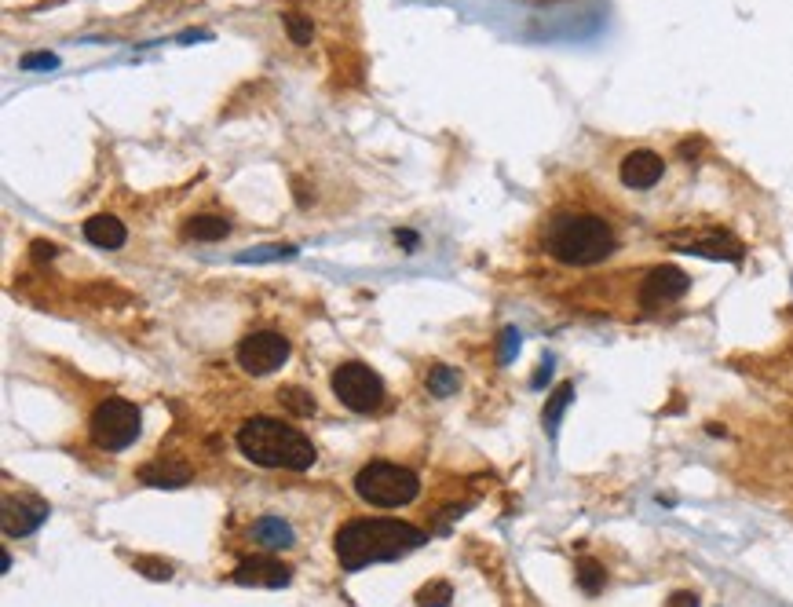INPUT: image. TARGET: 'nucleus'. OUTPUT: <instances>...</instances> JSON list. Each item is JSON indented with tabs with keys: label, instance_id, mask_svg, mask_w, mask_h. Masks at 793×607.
Wrapping results in <instances>:
<instances>
[{
	"label": "nucleus",
	"instance_id": "obj_1",
	"mask_svg": "<svg viewBox=\"0 0 793 607\" xmlns=\"http://www.w3.org/2000/svg\"><path fill=\"white\" fill-rule=\"evenodd\" d=\"M428 542L421 527L406 520H388V516H370V520H348L333 538L337 560L344 571H362L370 564L399 560Z\"/></svg>",
	"mask_w": 793,
	"mask_h": 607
},
{
	"label": "nucleus",
	"instance_id": "obj_2",
	"mask_svg": "<svg viewBox=\"0 0 793 607\" xmlns=\"http://www.w3.org/2000/svg\"><path fill=\"white\" fill-rule=\"evenodd\" d=\"M541 245L552 260L567 267H593L618 249V231L607 216L593 209H560L545 220Z\"/></svg>",
	"mask_w": 793,
	"mask_h": 607
},
{
	"label": "nucleus",
	"instance_id": "obj_3",
	"mask_svg": "<svg viewBox=\"0 0 793 607\" xmlns=\"http://www.w3.org/2000/svg\"><path fill=\"white\" fill-rule=\"evenodd\" d=\"M242 458H249L260 469H289V472H304L315 465L318 450L315 443L300 432V428L278 421V417H253L238 428L234 436Z\"/></svg>",
	"mask_w": 793,
	"mask_h": 607
},
{
	"label": "nucleus",
	"instance_id": "obj_4",
	"mask_svg": "<svg viewBox=\"0 0 793 607\" xmlns=\"http://www.w3.org/2000/svg\"><path fill=\"white\" fill-rule=\"evenodd\" d=\"M355 490H359V498L370 501V505L399 509V505H410V501L421 494V480H417L410 469L392 465V461H370V465L359 469V476H355Z\"/></svg>",
	"mask_w": 793,
	"mask_h": 607
},
{
	"label": "nucleus",
	"instance_id": "obj_5",
	"mask_svg": "<svg viewBox=\"0 0 793 607\" xmlns=\"http://www.w3.org/2000/svg\"><path fill=\"white\" fill-rule=\"evenodd\" d=\"M88 432H92V443H96L99 450L117 454V450L132 447L139 439V432H143V414H139L136 403H128L121 395H110V399H103V403L96 406V414L88 421Z\"/></svg>",
	"mask_w": 793,
	"mask_h": 607
},
{
	"label": "nucleus",
	"instance_id": "obj_6",
	"mask_svg": "<svg viewBox=\"0 0 793 607\" xmlns=\"http://www.w3.org/2000/svg\"><path fill=\"white\" fill-rule=\"evenodd\" d=\"M333 395L355 414H373L384 403V381L366 363H340L333 370Z\"/></svg>",
	"mask_w": 793,
	"mask_h": 607
},
{
	"label": "nucleus",
	"instance_id": "obj_7",
	"mask_svg": "<svg viewBox=\"0 0 793 607\" xmlns=\"http://www.w3.org/2000/svg\"><path fill=\"white\" fill-rule=\"evenodd\" d=\"M238 366L245 373H253V377H267V373H275L286 366L289 359V341L282 333L275 330H256L249 333L242 344H238V352H234Z\"/></svg>",
	"mask_w": 793,
	"mask_h": 607
},
{
	"label": "nucleus",
	"instance_id": "obj_8",
	"mask_svg": "<svg viewBox=\"0 0 793 607\" xmlns=\"http://www.w3.org/2000/svg\"><path fill=\"white\" fill-rule=\"evenodd\" d=\"M688 289H691V278L684 275L680 267L662 264V267H651L644 275L636 300H640V308L644 311H658V308H666V304H677Z\"/></svg>",
	"mask_w": 793,
	"mask_h": 607
},
{
	"label": "nucleus",
	"instance_id": "obj_9",
	"mask_svg": "<svg viewBox=\"0 0 793 607\" xmlns=\"http://www.w3.org/2000/svg\"><path fill=\"white\" fill-rule=\"evenodd\" d=\"M625 187H633V191H651L662 176H666V161L662 154L655 150H633V154H625L622 158V169H618Z\"/></svg>",
	"mask_w": 793,
	"mask_h": 607
},
{
	"label": "nucleus",
	"instance_id": "obj_10",
	"mask_svg": "<svg viewBox=\"0 0 793 607\" xmlns=\"http://www.w3.org/2000/svg\"><path fill=\"white\" fill-rule=\"evenodd\" d=\"M234 582L238 586H267V589H282L289 586V578H293V571H289L282 560H271V556H249V560H242V564L234 567Z\"/></svg>",
	"mask_w": 793,
	"mask_h": 607
},
{
	"label": "nucleus",
	"instance_id": "obj_11",
	"mask_svg": "<svg viewBox=\"0 0 793 607\" xmlns=\"http://www.w3.org/2000/svg\"><path fill=\"white\" fill-rule=\"evenodd\" d=\"M48 520V505L44 501H4V534H30Z\"/></svg>",
	"mask_w": 793,
	"mask_h": 607
},
{
	"label": "nucleus",
	"instance_id": "obj_12",
	"mask_svg": "<svg viewBox=\"0 0 793 607\" xmlns=\"http://www.w3.org/2000/svg\"><path fill=\"white\" fill-rule=\"evenodd\" d=\"M249 534H253L256 545H264V549H271V553H278V549H293V542H297L293 527H289L286 520H278V516H264V520H256Z\"/></svg>",
	"mask_w": 793,
	"mask_h": 607
},
{
	"label": "nucleus",
	"instance_id": "obj_13",
	"mask_svg": "<svg viewBox=\"0 0 793 607\" xmlns=\"http://www.w3.org/2000/svg\"><path fill=\"white\" fill-rule=\"evenodd\" d=\"M85 238L92 245H99V249H121V245H125V238H128V231H125V224H121L117 216L99 213V216H92V220L85 224Z\"/></svg>",
	"mask_w": 793,
	"mask_h": 607
},
{
	"label": "nucleus",
	"instance_id": "obj_14",
	"mask_svg": "<svg viewBox=\"0 0 793 607\" xmlns=\"http://www.w3.org/2000/svg\"><path fill=\"white\" fill-rule=\"evenodd\" d=\"M680 249L709 256V260H739L742 256V245L731 235H698V238H688V245H680Z\"/></svg>",
	"mask_w": 793,
	"mask_h": 607
},
{
	"label": "nucleus",
	"instance_id": "obj_15",
	"mask_svg": "<svg viewBox=\"0 0 793 607\" xmlns=\"http://www.w3.org/2000/svg\"><path fill=\"white\" fill-rule=\"evenodd\" d=\"M139 483H147V487H187L191 469L172 465V461H150V465L139 469Z\"/></svg>",
	"mask_w": 793,
	"mask_h": 607
},
{
	"label": "nucleus",
	"instance_id": "obj_16",
	"mask_svg": "<svg viewBox=\"0 0 793 607\" xmlns=\"http://www.w3.org/2000/svg\"><path fill=\"white\" fill-rule=\"evenodd\" d=\"M227 231H231V224H227L223 216L201 213V216H194L191 224H187V231H183V235L194 238V242H220V238H227Z\"/></svg>",
	"mask_w": 793,
	"mask_h": 607
},
{
	"label": "nucleus",
	"instance_id": "obj_17",
	"mask_svg": "<svg viewBox=\"0 0 793 607\" xmlns=\"http://www.w3.org/2000/svg\"><path fill=\"white\" fill-rule=\"evenodd\" d=\"M574 399V384H560V388H556V392H552V399L549 403H545V432H549V436H556V428H560V414L563 410H567V403H571Z\"/></svg>",
	"mask_w": 793,
	"mask_h": 607
},
{
	"label": "nucleus",
	"instance_id": "obj_18",
	"mask_svg": "<svg viewBox=\"0 0 793 607\" xmlns=\"http://www.w3.org/2000/svg\"><path fill=\"white\" fill-rule=\"evenodd\" d=\"M454 604V586L450 582H428L417 593V607H450Z\"/></svg>",
	"mask_w": 793,
	"mask_h": 607
},
{
	"label": "nucleus",
	"instance_id": "obj_19",
	"mask_svg": "<svg viewBox=\"0 0 793 607\" xmlns=\"http://www.w3.org/2000/svg\"><path fill=\"white\" fill-rule=\"evenodd\" d=\"M278 403L289 406V410H293V414H300V417L315 414V395L304 392V388H278Z\"/></svg>",
	"mask_w": 793,
	"mask_h": 607
},
{
	"label": "nucleus",
	"instance_id": "obj_20",
	"mask_svg": "<svg viewBox=\"0 0 793 607\" xmlns=\"http://www.w3.org/2000/svg\"><path fill=\"white\" fill-rule=\"evenodd\" d=\"M428 392L439 395V399L454 395L457 392V373L450 370V366H432V373H428Z\"/></svg>",
	"mask_w": 793,
	"mask_h": 607
},
{
	"label": "nucleus",
	"instance_id": "obj_21",
	"mask_svg": "<svg viewBox=\"0 0 793 607\" xmlns=\"http://www.w3.org/2000/svg\"><path fill=\"white\" fill-rule=\"evenodd\" d=\"M603 578L607 575H603V567L596 564V560H582V564H578V586H582L589 597L603 589Z\"/></svg>",
	"mask_w": 793,
	"mask_h": 607
},
{
	"label": "nucleus",
	"instance_id": "obj_22",
	"mask_svg": "<svg viewBox=\"0 0 793 607\" xmlns=\"http://www.w3.org/2000/svg\"><path fill=\"white\" fill-rule=\"evenodd\" d=\"M132 567H136L139 575L154 578V582H169V578H172V567L165 564V560H158V556H136V560H132Z\"/></svg>",
	"mask_w": 793,
	"mask_h": 607
},
{
	"label": "nucleus",
	"instance_id": "obj_23",
	"mask_svg": "<svg viewBox=\"0 0 793 607\" xmlns=\"http://www.w3.org/2000/svg\"><path fill=\"white\" fill-rule=\"evenodd\" d=\"M293 245H267V249H245L238 253V264H260V260H278V256H293Z\"/></svg>",
	"mask_w": 793,
	"mask_h": 607
},
{
	"label": "nucleus",
	"instance_id": "obj_24",
	"mask_svg": "<svg viewBox=\"0 0 793 607\" xmlns=\"http://www.w3.org/2000/svg\"><path fill=\"white\" fill-rule=\"evenodd\" d=\"M286 30L293 44H311V19H304L297 11H286Z\"/></svg>",
	"mask_w": 793,
	"mask_h": 607
},
{
	"label": "nucleus",
	"instance_id": "obj_25",
	"mask_svg": "<svg viewBox=\"0 0 793 607\" xmlns=\"http://www.w3.org/2000/svg\"><path fill=\"white\" fill-rule=\"evenodd\" d=\"M19 66H22V70H55V66H59V55H52V52H26L19 59Z\"/></svg>",
	"mask_w": 793,
	"mask_h": 607
},
{
	"label": "nucleus",
	"instance_id": "obj_26",
	"mask_svg": "<svg viewBox=\"0 0 793 607\" xmlns=\"http://www.w3.org/2000/svg\"><path fill=\"white\" fill-rule=\"evenodd\" d=\"M519 352V333L505 330V344H501V363H512V355Z\"/></svg>",
	"mask_w": 793,
	"mask_h": 607
},
{
	"label": "nucleus",
	"instance_id": "obj_27",
	"mask_svg": "<svg viewBox=\"0 0 793 607\" xmlns=\"http://www.w3.org/2000/svg\"><path fill=\"white\" fill-rule=\"evenodd\" d=\"M666 607H698V597L695 593H673Z\"/></svg>",
	"mask_w": 793,
	"mask_h": 607
},
{
	"label": "nucleus",
	"instance_id": "obj_28",
	"mask_svg": "<svg viewBox=\"0 0 793 607\" xmlns=\"http://www.w3.org/2000/svg\"><path fill=\"white\" fill-rule=\"evenodd\" d=\"M55 253H59V249H55L52 242H33V256H37V260H44V256H48V260H52Z\"/></svg>",
	"mask_w": 793,
	"mask_h": 607
},
{
	"label": "nucleus",
	"instance_id": "obj_29",
	"mask_svg": "<svg viewBox=\"0 0 793 607\" xmlns=\"http://www.w3.org/2000/svg\"><path fill=\"white\" fill-rule=\"evenodd\" d=\"M395 242H402V249H413V245H417V235H413V231H395Z\"/></svg>",
	"mask_w": 793,
	"mask_h": 607
}]
</instances>
